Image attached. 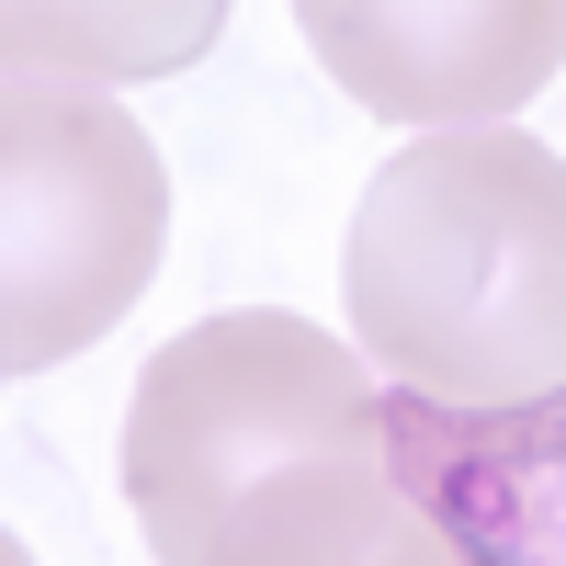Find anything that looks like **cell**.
<instances>
[{
	"mask_svg": "<svg viewBox=\"0 0 566 566\" xmlns=\"http://www.w3.org/2000/svg\"><path fill=\"white\" fill-rule=\"evenodd\" d=\"M363 566H453V544H442V533H431V522H419V510H408V522H397L386 544H374Z\"/></svg>",
	"mask_w": 566,
	"mask_h": 566,
	"instance_id": "7",
	"label": "cell"
},
{
	"mask_svg": "<svg viewBox=\"0 0 566 566\" xmlns=\"http://www.w3.org/2000/svg\"><path fill=\"white\" fill-rule=\"evenodd\" d=\"M397 499L453 544V566H566V386L522 408L374 397Z\"/></svg>",
	"mask_w": 566,
	"mask_h": 566,
	"instance_id": "5",
	"label": "cell"
},
{
	"mask_svg": "<svg viewBox=\"0 0 566 566\" xmlns=\"http://www.w3.org/2000/svg\"><path fill=\"white\" fill-rule=\"evenodd\" d=\"M317 69L363 114L476 136L522 114L566 69V0H453V12H386V0H295Z\"/></svg>",
	"mask_w": 566,
	"mask_h": 566,
	"instance_id": "4",
	"label": "cell"
},
{
	"mask_svg": "<svg viewBox=\"0 0 566 566\" xmlns=\"http://www.w3.org/2000/svg\"><path fill=\"white\" fill-rule=\"evenodd\" d=\"M170 239V170L148 125L103 91L12 80L0 91V374L91 352L148 295Z\"/></svg>",
	"mask_w": 566,
	"mask_h": 566,
	"instance_id": "3",
	"label": "cell"
},
{
	"mask_svg": "<svg viewBox=\"0 0 566 566\" xmlns=\"http://www.w3.org/2000/svg\"><path fill=\"white\" fill-rule=\"evenodd\" d=\"M216 0L193 12H0V57H12V80H57V69H181L193 45H216Z\"/></svg>",
	"mask_w": 566,
	"mask_h": 566,
	"instance_id": "6",
	"label": "cell"
},
{
	"mask_svg": "<svg viewBox=\"0 0 566 566\" xmlns=\"http://www.w3.org/2000/svg\"><path fill=\"white\" fill-rule=\"evenodd\" d=\"M125 510L159 566H363L408 522L374 363L283 306L159 340L125 408Z\"/></svg>",
	"mask_w": 566,
	"mask_h": 566,
	"instance_id": "1",
	"label": "cell"
},
{
	"mask_svg": "<svg viewBox=\"0 0 566 566\" xmlns=\"http://www.w3.org/2000/svg\"><path fill=\"white\" fill-rule=\"evenodd\" d=\"M363 363L442 408L566 386V159L522 125L419 136L374 170L340 250Z\"/></svg>",
	"mask_w": 566,
	"mask_h": 566,
	"instance_id": "2",
	"label": "cell"
}]
</instances>
